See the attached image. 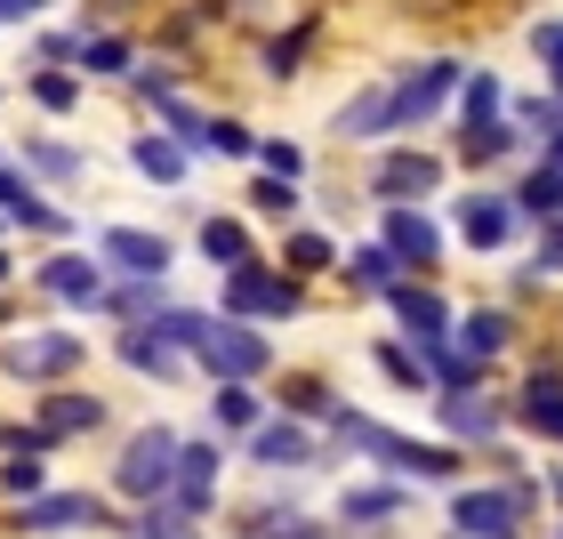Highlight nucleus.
<instances>
[{"label": "nucleus", "mask_w": 563, "mask_h": 539, "mask_svg": "<svg viewBox=\"0 0 563 539\" xmlns=\"http://www.w3.org/2000/svg\"><path fill=\"white\" fill-rule=\"evenodd\" d=\"M322 435L339 443L346 468H371V475H402V483H419V492H451V483H467V451H451L443 435H411V427H395V419H378V410L363 403H346L322 419Z\"/></svg>", "instance_id": "f257e3e1"}, {"label": "nucleus", "mask_w": 563, "mask_h": 539, "mask_svg": "<svg viewBox=\"0 0 563 539\" xmlns=\"http://www.w3.org/2000/svg\"><path fill=\"white\" fill-rule=\"evenodd\" d=\"M451 507V539H531L548 524V483L516 468V475H475L443 492Z\"/></svg>", "instance_id": "f03ea898"}, {"label": "nucleus", "mask_w": 563, "mask_h": 539, "mask_svg": "<svg viewBox=\"0 0 563 539\" xmlns=\"http://www.w3.org/2000/svg\"><path fill=\"white\" fill-rule=\"evenodd\" d=\"M89 371V339L73 330L65 315L57 322H16L0 330V378H16V387H73V378Z\"/></svg>", "instance_id": "7ed1b4c3"}, {"label": "nucleus", "mask_w": 563, "mask_h": 539, "mask_svg": "<svg viewBox=\"0 0 563 539\" xmlns=\"http://www.w3.org/2000/svg\"><path fill=\"white\" fill-rule=\"evenodd\" d=\"M363 201L371 210H395V201H419V210H434L451 186V153H434L419 138H395V145H371V162H363Z\"/></svg>", "instance_id": "20e7f679"}, {"label": "nucleus", "mask_w": 563, "mask_h": 539, "mask_svg": "<svg viewBox=\"0 0 563 539\" xmlns=\"http://www.w3.org/2000/svg\"><path fill=\"white\" fill-rule=\"evenodd\" d=\"M218 315H242V322H258V330L306 322V315H314V282L282 274L274 258H250L234 274H218Z\"/></svg>", "instance_id": "39448f33"}, {"label": "nucleus", "mask_w": 563, "mask_h": 539, "mask_svg": "<svg viewBox=\"0 0 563 539\" xmlns=\"http://www.w3.org/2000/svg\"><path fill=\"white\" fill-rule=\"evenodd\" d=\"M451 250H467V258H507L531 226H523V210H516V194L499 186V177H467V186L451 194Z\"/></svg>", "instance_id": "423d86ee"}, {"label": "nucleus", "mask_w": 563, "mask_h": 539, "mask_svg": "<svg viewBox=\"0 0 563 539\" xmlns=\"http://www.w3.org/2000/svg\"><path fill=\"white\" fill-rule=\"evenodd\" d=\"M121 507L113 492H89V483H48L41 499L9 507V539H81V531H121Z\"/></svg>", "instance_id": "0eeeda50"}, {"label": "nucleus", "mask_w": 563, "mask_h": 539, "mask_svg": "<svg viewBox=\"0 0 563 539\" xmlns=\"http://www.w3.org/2000/svg\"><path fill=\"white\" fill-rule=\"evenodd\" d=\"M177 435L169 419H145V427H130L113 443V468H106V492L121 499V507H153V499H169V483H177Z\"/></svg>", "instance_id": "6e6552de"}, {"label": "nucleus", "mask_w": 563, "mask_h": 539, "mask_svg": "<svg viewBox=\"0 0 563 539\" xmlns=\"http://www.w3.org/2000/svg\"><path fill=\"white\" fill-rule=\"evenodd\" d=\"M24 282H33V298H41V306H57L65 322H89L97 306H106V290H113V274H106V258H97L89 242H57V250H41V258L24 266Z\"/></svg>", "instance_id": "1a4fd4ad"}, {"label": "nucleus", "mask_w": 563, "mask_h": 539, "mask_svg": "<svg viewBox=\"0 0 563 539\" xmlns=\"http://www.w3.org/2000/svg\"><path fill=\"white\" fill-rule=\"evenodd\" d=\"M234 451H242V468H258V475H322V468H339V443H330L314 419H290V410H266Z\"/></svg>", "instance_id": "9d476101"}, {"label": "nucleus", "mask_w": 563, "mask_h": 539, "mask_svg": "<svg viewBox=\"0 0 563 539\" xmlns=\"http://www.w3.org/2000/svg\"><path fill=\"white\" fill-rule=\"evenodd\" d=\"M459 81H467V57H451V48H427V57L395 65V73H387V89H395V138L434 130V121L451 113Z\"/></svg>", "instance_id": "9b49d317"}, {"label": "nucleus", "mask_w": 563, "mask_h": 539, "mask_svg": "<svg viewBox=\"0 0 563 539\" xmlns=\"http://www.w3.org/2000/svg\"><path fill=\"white\" fill-rule=\"evenodd\" d=\"M194 371L210 378H242V387H266V378L282 371V346H274V330H258V322H242V315H218L210 322V339H201V354H194Z\"/></svg>", "instance_id": "f8f14e48"}, {"label": "nucleus", "mask_w": 563, "mask_h": 539, "mask_svg": "<svg viewBox=\"0 0 563 539\" xmlns=\"http://www.w3.org/2000/svg\"><path fill=\"white\" fill-rule=\"evenodd\" d=\"M507 435H516V443H540V451H563V354H540V363L516 378Z\"/></svg>", "instance_id": "ddd939ff"}, {"label": "nucleus", "mask_w": 563, "mask_h": 539, "mask_svg": "<svg viewBox=\"0 0 563 539\" xmlns=\"http://www.w3.org/2000/svg\"><path fill=\"white\" fill-rule=\"evenodd\" d=\"M371 234L395 250V266L402 274H443V258H451V226L434 218V210H419V201H395V210H371Z\"/></svg>", "instance_id": "4468645a"}, {"label": "nucleus", "mask_w": 563, "mask_h": 539, "mask_svg": "<svg viewBox=\"0 0 563 539\" xmlns=\"http://www.w3.org/2000/svg\"><path fill=\"white\" fill-rule=\"evenodd\" d=\"M427 419H434V435H443L451 451H492V443H507V395L499 387H467V395H434L427 403Z\"/></svg>", "instance_id": "2eb2a0df"}, {"label": "nucleus", "mask_w": 563, "mask_h": 539, "mask_svg": "<svg viewBox=\"0 0 563 539\" xmlns=\"http://www.w3.org/2000/svg\"><path fill=\"white\" fill-rule=\"evenodd\" d=\"M322 33H330V16H322V9H290V16L274 24V33H258V41H250V57H258V81H266V89H290V81H306V65H314Z\"/></svg>", "instance_id": "dca6fc26"}, {"label": "nucleus", "mask_w": 563, "mask_h": 539, "mask_svg": "<svg viewBox=\"0 0 563 539\" xmlns=\"http://www.w3.org/2000/svg\"><path fill=\"white\" fill-rule=\"evenodd\" d=\"M225 468H234V443H218L210 427L177 443V483H169V507H186L194 524L218 516V492H225Z\"/></svg>", "instance_id": "f3484780"}, {"label": "nucleus", "mask_w": 563, "mask_h": 539, "mask_svg": "<svg viewBox=\"0 0 563 539\" xmlns=\"http://www.w3.org/2000/svg\"><path fill=\"white\" fill-rule=\"evenodd\" d=\"M33 427H41V443L48 451H65V443H89V435H106L113 427V403L97 395V387H41L33 395Z\"/></svg>", "instance_id": "a211bd4d"}, {"label": "nucleus", "mask_w": 563, "mask_h": 539, "mask_svg": "<svg viewBox=\"0 0 563 539\" xmlns=\"http://www.w3.org/2000/svg\"><path fill=\"white\" fill-rule=\"evenodd\" d=\"M387 322H395V339H411V346H434V339H451V322H459V306L443 282H427V274H402L387 298Z\"/></svg>", "instance_id": "6ab92c4d"}, {"label": "nucleus", "mask_w": 563, "mask_h": 539, "mask_svg": "<svg viewBox=\"0 0 563 539\" xmlns=\"http://www.w3.org/2000/svg\"><path fill=\"white\" fill-rule=\"evenodd\" d=\"M411 499H419V483H402V475H354L339 492V507H330V524L339 531H395L411 516Z\"/></svg>", "instance_id": "aec40b11"}, {"label": "nucleus", "mask_w": 563, "mask_h": 539, "mask_svg": "<svg viewBox=\"0 0 563 539\" xmlns=\"http://www.w3.org/2000/svg\"><path fill=\"white\" fill-rule=\"evenodd\" d=\"M89 250L106 258V274H177V234H162V226L113 218V226L89 234Z\"/></svg>", "instance_id": "412c9836"}, {"label": "nucleus", "mask_w": 563, "mask_h": 539, "mask_svg": "<svg viewBox=\"0 0 563 539\" xmlns=\"http://www.w3.org/2000/svg\"><path fill=\"white\" fill-rule=\"evenodd\" d=\"M523 162H531V138L516 130V113L451 130V169H467V177H499V169H523Z\"/></svg>", "instance_id": "4be33fe9"}, {"label": "nucleus", "mask_w": 563, "mask_h": 539, "mask_svg": "<svg viewBox=\"0 0 563 539\" xmlns=\"http://www.w3.org/2000/svg\"><path fill=\"white\" fill-rule=\"evenodd\" d=\"M9 153L24 162V177H33L41 194H81L89 186V145H73L65 130H24Z\"/></svg>", "instance_id": "5701e85b"}, {"label": "nucleus", "mask_w": 563, "mask_h": 539, "mask_svg": "<svg viewBox=\"0 0 563 539\" xmlns=\"http://www.w3.org/2000/svg\"><path fill=\"white\" fill-rule=\"evenodd\" d=\"M330 138L339 145H395V89H387V73H378V81H354L339 106H330Z\"/></svg>", "instance_id": "b1692460"}, {"label": "nucleus", "mask_w": 563, "mask_h": 539, "mask_svg": "<svg viewBox=\"0 0 563 539\" xmlns=\"http://www.w3.org/2000/svg\"><path fill=\"white\" fill-rule=\"evenodd\" d=\"M121 162H130V177H137V186H153V194H186V186H194V153L177 145L169 130H153V121H137V130H130Z\"/></svg>", "instance_id": "393cba45"}, {"label": "nucleus", "mask_w": 563, "mask_h": 539, "mask_svg": "<svg viewBox=\"0 0 563 539\" xmlns=\"http://www.w3.org/2000/svg\"><path fill=\"white\" fill-rule=\"evenodd\" d=\"M451 339L459 346H467L475 354V363H507V354H516L523 346V315H516V306H507V298H475V306H459V322H451Z\"/></svg>", "instance_id": "a878e982"}, {"label": "nucleus", "mask_w": 563, "mask_h": 539, "mask_svg": "<svg viewBox=\"0 0 563 539\" xmlns=\"http://www.w3.org/2000/svg\"><path fill=\"white\" fill-rule=\"evenodd\" d=\"M194 258L210 274H234L250 258H266V242H258V226H250V210H201L194 218Z\"/></svg>", "instance_id": "bb28decb"}, {"label": "nucleus", "mask_w": 563, "mask_h": 539, "mask_svg": "<svg viewBox=\"0 0 563 539\" xmlns=\"http://www.w3.org/2000/svg\"><path fill=\"white\" fill-rule=\"evenodd\" d=\"M106 354H113L130 378H153V387H177V378H194V363H186V354H177L153 322H121L113 339H106Z\"/></svg>", "instance_id": "cd10ccee"}, {"label": "nucleus", "mask_w": 563, "mask_h": 539, "mask_svg": "<svg viewBox=\"0 0 563 539\" xmlns=\"http://www.w3.org/2000/svg\"><path fill=\"white\" fill-rule=\"evenodd\" d=\"M339 258H346V242L330 234L322 218H298V226L274 234V266L298 274V282H339Z\"/></svg>", "instance_id": "c85d7f7f"}, {"label": "nucleus", "mask_w": 563, "mask_h": 539, "mask_svg": "<svg viewBox=\"0 0 563 539\" xmlns=\"http://www.w3.org/2000/svg\"><path fill=\"white\" fill-rule=\"evenodd\" d=\"M402 282V266H395V250L378 242V234H363V242H346V258H339V290L354 298V306H378Z\"/></svg>", "instance_id": "c756f323"}, {"label": "nucleus", "mask_w": 563, "mask_h": 539, "mask_svg": "<svg viewBox=\"0 0 563 539\" xmlns=\"http://www.w3.org/2000/svg\"><path fill=\"white\" fill-rule=\"evenodd\" d=\"M137 57H145V33H137V24H106V33H81L73 73H81V81H130Z\"/></svg>", "instance_id": "7c9ffc66"}, {"label": "nucleus", "mask_w": 563, "mask_h": 539, "mask_svg": "<svg viewBox=\"0 0 563 539\" xmlns=\"http://www.w3.org/2000/svg\"><path fill=\"white\" fill-rule=\"evenodd\" d=\"M242 210H250V226L282 234V226L314 218V201H306V186H290V177H266V169H250V177H242Z\"/></svg>", "instance_id": "2f4dec72"}, {"label": "nucleus", "mask_w": 563, "mask_h": 539, "mask_svg": "<svg viewBox=\"0 0 563 539\" xmlns=\"http://www.w3.org/2000/svg\"><path fill=\"white\" fill-rule=\"evenodd\" d=\"M169 298H177L169 274H113V290H106V306H97V322H106V330H121V322H153Z\"/></svg>", "instance_id": "473e14b6"}, {"label": "nucleus", "mask_w": 563, "mask_h": 539, "mask_svg": "<svg viewBox=\"0 0 563 539\" xmlns=\"http://www.w3.org/2000/svg\"><path fill=\"white\" fill-rule=\"evenodd\" d=\"M24 106H33L41 121H73L89 106V81L73 65H24Z\"/></svg>", "instance_id": "72a5a7b5"}, {"label": "nucleus", "mask_w": 563, "mask_h": 539, "mask_svg": "<svg viewBox=\"0 0 563 539\" xmlns=\"http://www.w3.org/2000/svg\"><path fill=\"white\" fill-rule=\"evenodd\" d=\"M371 371H378V378H387V387H395L402 403H434V378H427V354H419L411 339H395V330H387V339H371Z\"/></svg>", "instance_id": "f704fd0d"}, {"label": "nucleus", "mask_w": 563, "mask_h": 539, "mask_svg": "<svg viewBox=\"0 0 563 539\" xmlns=\"http://www.w3.org/2000/svg\"><path fill=\"white\" fill-rule=\"evenodd\" d=\"M145 121H153V130H169L177 145L194 153V162H210V106H201L194 89H169V97H153V106H145Z\"/></svg>", "instance_id": "c9c22d12"}, {"label": "nucleus", "mask_w": 563, "mask_h": 539, "mask_svg": "<svg viewBox=\"0 0 563 539\" xmlns=\"http://www.w3.org/2000/svg\"><path fill=\"white\" fill-rule=\"evenodd\" d=\"M274 410H290V419H330V410H339V378L330 371H274V395H266Z\"/></svg>", "instance_id": "e433bc0d"}, {"label": "nucleus", "mask_w": 563, "mask_h": 539, "mask_svg": "<svg viewBox=\"0 0 563 539\" xmlns=\"http://www.w3.org/2000/svg\"><path fill=\"white\" fill-rule=\"evenodd\" d=\"M507 194H516V210H523V226H531V234L563 218V169H548L540 153H531V162H523L516 177H507Z\"/></svg>", "instance_id": "4c0bfd02"}, {"label": "nucleus", "mask_w": 563, "mask_h": 539, "mask_svg": "<svg viewBox=\"0 0 563 539\" xmlns=\"http://www.w3.org/2000/svg\"><path fill=\"white\" fill-rule=\"evenodd\" d=\"M266 387H242V378H218V387H210V435H218V443H242V435L250 427H258L266 419Z\"/></svg>", "instance_id": "58836bf2"}, {"label": "nucleus", "mask_w": 563, "mask_h": 539, "mask_svg": "<svg viewBox=\"0 0 563 539\" xmlns=\"http://www.w3.org/2000/svg\"><path fill=\"white\" fill-rule=\"evenodd\" d=\"M507 73L499 65H467V81H459V97H451V130H467V121H499L507 113Z\"/></svg>", "instance_id": "ea45409f"}, {"label": "nucleus", "mask_w": 563, "mask_h": 539, "mask_svg": "<svg viewBox=\"0 0 563 539\" xmlns=\"http://www.w3.org/2000/svg\"><path fill=\"white\" fill-rule=\"evenodd\" d=\"M210 322H218V306H194V298H169L162 315H153V330H162V339H169L177 354H186V363L201 354V339H210Z\"/></svg>", "instance_id": "a19ab883"}, {"label": "nucleus", "mask_w": 563, "mask_h": 539, "mask_svg": "<svg viewBox=\"0 0 563 539\" xmlns=\"http://www.w3.org/2000/svg\"><path fill=\"white\" fill-rule=\"evenodd\" d=\"M121 539H210L186 507H169V499H153V507H130L121 516Z\"/></svg>", "instance_id": "79ce46f5"}, {"label": "nucleus", "mask_w": 563, "mask_h": 539, "mask_svg": "<svg viewBox=\"0 0 563 539\" xmlns=\"http://www.w3.org/2000/svg\"><path fill=\"white\" fill-rule=\"evenodd\" d=\"M210 162H234V169L258 162V130H250L234 106H210Z\"/></svg>", "instance_id": "37998d69"}, {"label": "nucleus", "mask_w": 563, "mask_h": 539, "mask_svg": "<svg viewBox=\"0 0 563 539\" xmlns=\"http://www.w3.org/2000/svg\"><path fill=\"white\" fill-rule=\"evenodd\" d=\"M48 451H16V459H0V507H24V499H41L48 492Z\"/></svg>", "instance_id": "c03bdc74"}, {"label": "nucleus", "mask_w": 563, "mask_h": 539, "mask_svg": "<svg viewBox=\"0 0 563 539\" xmlns=\"http://www.w3.org/2000/svg\"><path fill=\"white\" fill-rule=\"evenodd\" d=\"M523 48H531V65H540V89L563 97V9L555 16H531L523 24Z\"/></svg>", "instance_id": "a18cd8bd"}, {"label": "nucleus", "mask_w": 563, "mask_h": 539, "mask_svg": "<svg viewBox=\"0 0 563 539\" xmlns=\"http://www.w3.org/2000/svg\"><path fill=\"white\" fill-rule=\"evenodd\" d=\"M507 113H516V130L531 138V153H540V138L563 130V97L555 89H516V97H507Z\"/></svg>", "instance_id": "49530a36"}, {"label": "nucleus", "mask_w": 563, "mask_h": 539, "mask_svg": "<svg viewBox=\"0 0 563 539\" xmlns=\"http://www.w3.org/2000/svg\"><path fill=\"white\" fill-rule=\"evenodd\" d=\"M250 169L290 177V186H314V153H306L298 138H258V162H250Z\"/></svg>", "instance_id": "de8ad7c7"}, {"label": "nucleus", "mask_w": 563, "mask_h": 539, "mask_svg": "<svg viewBox=\"0 0 563 539\" xmlns=\"http://www.w3.org/2000/svg\"><path fill=\"white\" fill-rule=\"evenodd\" d=\"M81 57V24H33L24 33V65H73Z\"/></svg>", "instance_id": "09e8293b"}, {"label": "nucleus", "mask_w": 563, "mask_h": 539, "mask_svg": "<svg viewBox=\"0 0 563 539\" xmlns=\"http://www.w3.org/2000/svg\"><path fill=\"white\" fill-rule=\"evenodd\" d=\"M290 492H266V499H250V507H234V531H225V539H274V524L282 516H290Z\"/></svg>", "instance_id": "8fccbe9b"}, {"label": "nucleus", "mask_w": 563, "mask_h": 539, "mask_svg": "<svg viewBox=\"0 0 563 539\" xmlns=\"http://www.w3.org/2000/svg\"><path fill=\"white\" fill-rule=\"evenodd\" d=\"M523 274H540V282H563V218L531 234V258H523Z\"/></svg>", "instance_id": "3c124183"}, {"label": "nucleus", "mask_w": 563, "mask_h": 539, "mask_svg": "<svg viewBox=\"0 0 563 539\" xmlns=\"http://www.w3.org/2000/svg\"><path fill=\"white\" fill-rule=\"evenodd\" d=\"M16 451H48L41 427H33V410H24V419H0V459H16ZM48 459H57V451H48Z\"/></svg>", "instance_id": "603ef678"}, {"label": "nucleus", "mask_w": 563, "mask_h": 539, "mask_svg": "<svg viewBox=\"0 0 563 539\" xmlns=\"http://www.w3.org/2000/svg\"><path fill=\"white\" fill-rule=\"evenodd\" d=\"M48 9L57 0H0V33H33V24H48Z\"/></svg>", "instance_id": "864d4df0"}, {"label": "nucleus", "mask_w": 563, "mask_h": 539, "mask_svg": "<svg viewBox=\"0 0 563 539\" xmlns=\"http://www.w3.org/2000/svg\"><path fill=\"white\" fill-rule=\"evenodd\" d=\"M274 539H339V524H330V516H306V507H290V516L274 524Z\"/></svg>", "instance_id": "5fc2aeb1"}, {"label": "nucleus", "mask_w": 563, "mask_h": 539, "mask_svg": "<svg viewBox=\"0 0 563 539\" xmlns=\"http://www.w3.org/2000/svg\"><path fill=\"white\" fill-rule=\"evenodd\" d=\"M0 290H16V250L0 242Z\"/></svg>", "instance_id": "6e6d98bb"}, {"label": "nucleus", "mask_w": 563, "mask_h": 539, "mask_svg": "<svg viewBox=\"0 0 563 539\" xmlns=\"http://www.w3.org/2000/svg\"><path fill=\"white\" fill-rule=\"evenodd\" d=\"M540 162H548V169H563V130H555V138H540Z\"/></svg>", "instance_id": "4d7b16f0"}, {"label": "nucleus", "mask_w": 563, "mask_h": 539, "mask_svg": "<svg viewBox=\"0 0 563 539\" xmlns=\"http://www.w3.org/2000/svg\"><path fill=\"white\" fill-rule=\"evenodd\" d=\"M16 322H24V315H16V298H9V290H0V330H16Z\"/></svg>", "instance_id": "13d9d810"}, {"label": "nucleus", "mask_w": 563, "mask_h": 539, "mask_svg": "<svg viewBox=\"0 0 563 539\" xmlns=\"http://www.w3.org/2000/svg\"><path fill=\"white\" fill-rule=\"evenodd\" d=\"M548 539H563V516H555V524H548Z\"/></svg>", "instance_id": "bf43d9fd"}, {"label": "nucleus", "mask_w": 563, "mask_h": 539, "mask_svg": "<svg viewBox=\"0 0 563 539\" xmlns=\"http://www.w3.org/2000/svg\"><path fill=\"white\" fill-rule=\"evenodd\" d=\"M0 106H9V81H0Z\"/></svg>", "instance_id": "052dcab7"}, {"label": "nucleus", "mask_w": 563, "mask_h": 539, "mask_svg": "<svg viewBox=\"0 0 563 539\" xmlns=\"http://www.w3.org/2000/svg\"><path fill=\"white\" fill-rule=\"evenodd\" d=\"M0 153H9V138H0Z\"/></svg>", "instance_id": "680f3d73"}]
</instances>
